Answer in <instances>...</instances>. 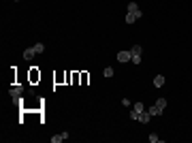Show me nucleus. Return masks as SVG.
<instances>
[{
	"label": "nucleus",
	"instance_id": "nucleus-16",
	"mask_svg": "<svg viewBox=\"0 0 192 143\" xmlns=\"http://www.w3.org/2000/svg\"><path fill=\"white\" fill-rule=\"evenodd\" d=\"M149 141L156 143V141H158V135H156V133H152V135H149Z\"/></svg>",
	"mask_w": 192,
	"mask_h": 143
},
{
	"label": "nucleus",
	"instance_id": "nucleus-5",
	"mask_svg": "<svg viewBox=\"0 0 192 143\" xmlns=\"http://www.w3.org/2000/svg\"><path fill=\"white\" fill-rule=\"evenodd\" d=\"M147 111H149V115H152V118H156V115H162V111H164V109H160L158 105H152Z\"/></svg>",
	"mask_w": 192,
	"mask_h": 143
},
{
	"label": "nucleus",
	"instance_id": "nucleus-6",
	"mask_svg": "<svg viewBox=\"0 0 192 143\" xmlns=\"http://www.w3.org/2000/svg\"><path fill=\"white\" fill-rule=\"evenodd\" d=\"M149 120H152V115H149V111H147V109H145L143 113H139V122H141V124H147Z\"/></svg>",
	"mask_w": 192,
	"mask_h": 143
},
{
	"label": "nucleus",
	"instance_id": "nucleus-7",
	"mask_svg": "<svg viewBox=\"0 0 192 143\" xmlns=\"http://www.w3.org/2000/svg\"><path fill=\"white\" fill-rule=\"evenodd\" d=\"M164 81H167V79H164V75H156V77H154V86H156V88H162V86H164Z\"/></svg>",
	"mask_w": 192,
	"mask_h": 143
},
{
	"label": "nucleus",
	"instance_id": "nucleus-15",
	"mask_svg": "<svg viewBox=\"0 0 192 143\" xmlns=\"http://www.w3.org/2000/svg\"><path fill=\"white\" fill-rule=\"evenodd\" d=\"M128 115H130V120H139V113H137L135 109H130V111H128Z\"/></svg>",
	"mask_w": 192,
	"mask_h": 143
},
{
	"label": "nucleus",
	"instance_id": "nucleus-2",
	"mask_svg": "<svg viewBox=\"0 0 192 143\" xmlns=\"http://www.w3.org/2000/svg\"><path fill=\"white\" fill-rule=\"evenodd\" d=\"M130 53H132V60H130V62H135V64H141V53H143L141 45H135V47L130 49Z\"/></svg>",
	"mask_w": 192,
	"mask_h": 143
},
{
	"label": "nucleus",
	"instance_id": "nucleus-1",
	"mask_svg": "<svg viewBox=\"0 0 192 143\" xmlns=\"http://www.w3.org/2000/svg\"><path fill=\"white\" fill-rule=\"evenodd\" d=\"M21 92H24V88H21V86H17V88H11V90H9V96L13 98V102H17V105L21 102V98H19V96H21Z\"/></svg>",
	"mask_w": 192,
	"mask_h": 143
},
{
	"label": "nucleus",
	"instance_id": "nucleus-13",
	"mask_svg": "<svg viewBox=\"0 0 192 143\" xmlns=\"http://www.w3.org/2000/svg\"><path fill=\"white\" fill-rule=\"evenodd\" d=\"M102 75H105V77H113V68H111V66H107V68L102 71Z\"/></svg>",
	"mask_w": 192,
	"mask_h": 143
},
{
	"label": "nucleus",
	"instance_id": "nucleus-9",
	"mask_svg": "<svg viewBox=\"0 0 192 143\" xmlns=\"http://www.w3.org/2000/svg\"><path fill=\"white\" fill-rule=\"evenodd\" d=\"M132 109H135L137 113H143V111H145V105H143V102H135V105H132Z\"/></svg>",
	"mask_w": 192,
	"mask_h": 143
},
{
	"label": "nucleus",
	"instance_id": "nucleus-8",
	"mask_svg": "<svg viewBox=\"0 0 192 143\" xmlns=\"http://www.w3.org/2000/svg\"><path fill=\"white\" fill-rule=\"evenodd\" d=\"M36 56V51H34V47H28V49H24V58L26 60H32Z\"/></svg>",
	"mask_w": 192,
	"mask_h": 143
},
{
	"label": "nucleus",
	"instance_id": "nucleus-4",
	"mask_svg": "<svg viewBox=\"0 0 192 143\" xmlns=\"http://www.w3.org/2000/svg\"><path fill=\"white\" fill-rule=\"evenodd\" d=\"M130 60H132V53H130V51H120V53H117V62L124 64V62H130Z\"/></svg>",
	"mask_w": 192,
	"mask_h": 143
},
{
	"label": "nucleus",
	"instance_id": "nucleus-3",
	"mask_svg": "<svg viewBox=\"0 0 192 143\" xmlns=\"http://www.w3.org/2000/svg\"><path fill=\"white\" fill-rule=\"evenodd\" d=\"M128 13H132L137 19H139V17H143V13H141V6H139L137 2H128Z\"/></svg>",
	"mask_w": 192,
	"mask_h": 143
},
{
	"label": "nucleus",
	"instance_id": "nucleus-11",
	"mask_svg": "<svg viewBox=\"0 0 192 143\" xmlns=\"http://www.w3.org/2000/svg\"><path fill=\"white\" fill-rule=\"evenodd\" d=\"M32 47H34L36 53H43V51H45V45H43V43H36V45H32Z\"/></svg>",
	"mask_w": 192,
	"mask_h": 143
},
{
	"label": "nucleus",
	"instance_id": "nucleus-18",
	"mask_svg": "<svg viewBox=\"0 0 192 143\" xmlns=\"http://www.w3.org/2000/svg\"><path fill=\"white\" fill-rule=\"evenodd\" d=\"M15 2H19V0H15Z\"/></svg>",
	"mask_w": 192,
	"mask_h": 143
},
{
	"label": "nucleus",
	"instance_id": "nucleus-12",
	"mask_svg": "<svg viewBox=\"0 0 192 143\" xmlns=\"http://www.w3.org/2000/svg\"><path fill=\"white\" fill-rule=\"evenodd\" d=\"M60 141H64V135H53L51 137V143H60Z\"/></svg>",
	"mask_w": 192,
	"mask_h": 143
},
{
	"label": "nucleus",
	"instance_id": "nucleus-14",
	"mask_svg": "<svg viewBox=\"0 0 192 143\" xmlns=\"http://www.w3.org/2000/svg\"><path fill=\"white\" fill-rule=\"evenodd\" d=\"M156 105H158L160 109H164V107H167V98H158V100H156Z\"/></svg>",
	"mask_w": 192,
	"mask_h": 143
},
{
	"label": "nucleus",
	"instance_id": "nucleus-10",
	"mask_svg": "<svg viewBox=\"0 0 192 143\" xmlns=\"http://www.w3.org/2000/svg\"><path fill=\"white\" fill-rule=\"evenodd\" d=\"M124 21H126V24H135V21H137V17H135L132 13H126V17H124Z\"/></svg>",
	"mask_w": 192,
	"mask_h": 143
},
{
	"label": "nucleus",
	"instance_id": "nucleus-17",
	"mask_svg": "<svg viewBox=\"0 0 192 143\" xmlns=\"http://www.w3.org/2000/svg\"><path fill=\"white\" fill-rule=\"evenodd\" d=\"M122 105H124V107H130V105H132V102H130V100H128V98H122Z\"/></svg>",
	"mask_w": 192,
	"mask_h": 143
}]
</instances>
